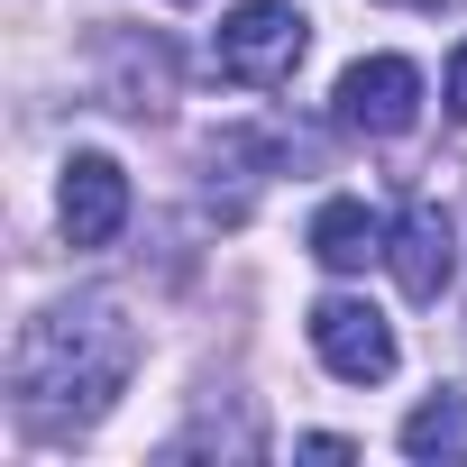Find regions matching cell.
Wrapping results in <instances>:
<instances>
[{"mask_svg": "<svg viewBox=\"0 0 467 467\" xmlns=\"http://www.w3.org/2000/svg\"><path fill=\"white\" fill-rule=\"evenodd\" d=\"M56 220H65L74 248H110L119 220H129V174L110 156H74L65 165V192H56Z\"/></svg>", "mask_w": 467, "mask_h": 467, "instance_id": "5", "label": "cell"}, {"mask_svg": "<svg viewBox=\"0 0 467 467\" xmlns=\"http://www.w3.org/2000/svg\"><path fill=\"white\" fill-rule=\"evenodd\" d=\"M440 92H449V119H467V37H458V56H449V83H440Z\"/></svg>", "mask_w": 467, "mask_h": 467, "instance_id": "10", "label": "cell"}, {"mask_svg": "<svg viewBox=\"0 0 467 467\" xmlns=\"http://www.w3.org/2000/svg\"><path fill=\"white\" fill-rule=\"evenodd\" d=\"M394 10H449V0H394Z\"/></svg>", "mask_w": 467, "mask_h": 467, "instance_id": "11", "label": "cell"}, {"mask_svg": "<svg viewBox=\"0 0 467 467\" xmlns=\"http://www.w3.org/2000/svg\"><path fill=\"white\" fill-rule=\"evenodd\" d=\"M330 101H339V129H358V138H403V129L421 119V74H412L403 56H358Z\"/></svg>", "mask_w": 467, "mask_h": 467, "instance_id": "4", "label": "cell"}, {"mask_svg": "<svg viewBox=\"0 0 467 467\" xmlns=\"http://www.w3.org/2000/svg\"><path fill=\"white\" fill-rule=\"evenodd\" d=\"M303 47H312V19L285 10V0H239V10L211 28V65H220V83H248V92L285 83V74L303 65Z\"/></svg>", "mask_w": 467, "mask_h": 467, "instance_id": "2", "label": "cell"}, {"mask_svg": "<svg viewBox=\"0 0 467 467\" xmlns=\"http://www.w3.org/2000/svg\"><path fill=\"white\" fill-rule=\"evenodd\" d=\"M403 449L412 458H467V394H431L403 412Z\"/></svg>", "mask_w": 467, "mask_h": 467, "instance_id": "9", "label": "cell"}, {"mask_svg": "<svg viewBox=\"0 0 467 467\" xmlns=\"http://www.w3.org/2000/svg\"><path fill=\"white\" fill-rule=\"evenodd\" d=\"M312 257L321 266H367V257H385V220L367 211V202H321L312 211Z\"/></svg>", "mask_w": 467, "mask_h": 467, "instance_id": "8", "label": "cell"}, {"mask_svg": "<svg viewBox=\"0 0 467 467\" xmlns=\"http://www.w3.org/2000/svg\"><path fill=\"white\" fill-rule=\"evenodd\" d=\"M385 257H394V285H403L412 303H440V294H449V275H458V248H449V211H440V202H412V211L394 220Z\"/></svg>", "mask_w": 467, "mask_h": 467, "instance_id": "6", "label": "cell"}, {"mask_svg": "<svg viewBox=\"0 0 467 467\" xmlns=\"http://www.w3.org/2000/svg\"><path fill=\"white\" fill-rule=\"evenodd\" d=\"M101 101L110 110H129V119H156L165 101H174V56L147 37H110V83H101Z\"/></svg>", "mask_w": 467, "mask_h": 467, "instance_id": "7", "label": "cell"}, {"mask_svg": "<svg viewBox=\"0 0 467 467\" xmlns=\"http://www.w3.org/2000/svg\"><path fill=\"white\" fill-rule=\"evenodd\" d=\"M312 348H321V367H330L339 385H385V376H394V330H385V312L358 303V294L312 303Z\"/></svg>", "mask_w": 467, "mask_h": 467, "instance_id": "3", "label": "cell"}, {"mask_svg": "<svg viewBox=\"0 0 467 467\" xmlns=\"http://www.w3.org/2000/svg\"><path fill=\"white\" fill-rule=\"evenodd\" d=\"M138 367V330L119 321V303H65V312H37L19 330V358H10V403L28 431H92L119 385Z\"/></svg>", "mask_w": 467, "mask_h": 467, "instance_id": "1", "label": "cell"}]
</instances>
